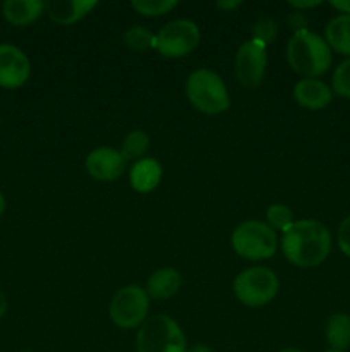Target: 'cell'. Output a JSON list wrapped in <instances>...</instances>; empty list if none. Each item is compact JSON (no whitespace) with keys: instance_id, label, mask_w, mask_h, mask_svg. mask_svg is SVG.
I'll list each match as a JSON object with an SVG mask.
<instances>
[{"instance_id":"21","label":"cell","mask_w":350,"mask_h":352,"mask_svg":"<svg viewBox=\"0 0 350 352\" xmlns=\"http://www.w3.org/2000/svg\"><path fill=\"white\" fill-rule=\"evenodd\" d=\"M124 43L132 52H146L154 48V34L144 26H132L124 33Z\"/></svg>"},{"instance_id":"26","label":"cell","mask_w":350,"mask_h":352,"mask_svg":"<svg viewBox=\"0 0 350 352\" xmlns=\"http://www.w3.org/2000/svg\"><path fill=\"white\" fill-rule=\"evenodd\" d=\"M307 24H309V19L305 17L304 12H299V10H295V12H292L290 16H288V26H290V30L294 31V33L305 31L307 30Z\"/></svg>"},{"instance_id":"10","label":"cell","mask_w":350,"mask_h":352,"mask_svg":"<svg viewBox=\"0 0 350 352\" xmlns=\"http://www.w3.org/2000/svg\"><path fill=\"white\" fill-rule=\"evenodd\" d=\"M89 177L98 182H113L126 172L127 160L120 150L110 146H100L89 151L84 162Z\"/></svg>"},{"instance_id":"16","label":"cell","mask_w":350,"mask_h":352,"mask_svg":"<svg viewBox=\"0 0 350 352\" xmlns=\"http://www.w3.org/2000/svg\"><path fill=\"white\" fill-rule=\"evenodd\" d=\"M182 278L178 270L175 268H160L154 272L146 284V292L150 298L163 301V299H170L175 296L180 289Z\"/></svg>"},{"instance_id":"1","label":"cell","mask_w":350,"mask_h":352,"mask_svg":"<svg viewBox=\"0 0 350 352\" xmlns=\"http://www.w3.org/2000/svg\"><path fill=\"white\" fill-rule=\"evenodd\" d=\"M329 251L331 234L319 220H295L281 236V253L294 267H319L326 261Z\"/></svg>"},{"instance_id":"22","label":"cell","mask_w":350,"mask_h":352,"mask_svg":"<svg viewBox=\"0 0 350 352\" xmlns=\"http://www.w3.org/2000/svg\"><path fill=\"white\" fill-rule=\"evenodd\" d=\"M130 7L137 14L146 17H156L168 14L177 7V0H132Z\"/></svg>"},{"instance_id":"24","label":"cell","mask_w":350,"mask_h":352,"mask_svg":"<svg viewBox=\"0 0 350 352\" xmlns=\"http://www.w3.org/2000/svg\"><path fill=\"white\" fill-rule=\"evenodd\" d=\"M278 34V24L275 19H270V17H261L254 23L253 26V40L261 41L268 47V43L277 38Z\"/></svg>"},{"instance_id":"20","label":"cell","mask_w":350,"mask_h":352,"mask_svg":"<svg viewBox=\"0 0 350 352\" xmlns=\"http://www.w3.org/2000/svg\"><path fill=\"white\" fill-rule=\"evenodd\" d=\"M294 212L283 203H273L266 210V223L277 232L280 230L281 234L294 223Z\"/></svg>"},{"instance_id":"12","label":"cell","mask_w":350,"mask_h":352,"mask_svg":"<svg viewBox=\"0 0 350 352\" xmlns=\"http://www.w3.org/2000/svg\"><path fill=\"white\" fill-rule=\"evenodd\" d=\"M295 103L307 110H323L333 100V91L321 79H301L292 91Z\"/></svg>"},{"instance_id":"8","label":"cell","mask_w":350,"mask_h":352,"mask_svg":"<svg viewBox=\"0 0 350 352\" xmlns=\"http://www.w3.org/2000/svg\"><path fill=\"white\" fill-rule=\"evenodd\" d=\"M201 31L194 21L175 19L154 34V48L167 58H180L198 48Z\"/></svg>"},{"instance_id":"11","label":"cell","mask_w":350,"mask_h":352,"mask_svg":"<svg viewBox=\"0 0 350 352\" xmlns=\"http://www.w3.org/2000/svg\"><path fill=\"white\" fill-rule=\"evenodd\" d=\"M31 74V62L21 48L0 45V88L17 89L26 85Z\"/></svg>"},{"instance_id":"19","label":"cell","mask_w":350,"mask_h":352,"mask_svg":"<svg viewBox=\"0 0 350 352\" xmlns=\"http://www.w3.org/2000/svg\"><path fill=\"white\" fill-rule=\"evenodd\" d=\"M148 148H150V136H148L144 131H130V133L124 138L120 153L124 155L126 160L137 162V160H143Z\"/></svg>"},{"instance_id":"4","label":"cell","mask_w":350,"mask_h":352,"mask_svg":"<svg viewBox=\"0 0 350 352\" xmlns=\"http://www.w3.org/2000/svg\"><path fill=\"white\" fill-rule=\"evenodd\" d=\"M136 347L137 352H185L187 340L174 318L154 315L137 330Z\"/></svg>"},{"instance_id":"28","label":"cell","mask_w":350,"mask_h":352,"mask_svg":"<svg viewBox=\"0 0 350 352\" xmlns=\"http://www.w3.org/2000/svg\"><path fill=\"white\" fill-rule=\"evenodd\" d=\"M329 6H331L333 9L340 10L342 14H345V16H350V0H331Z\"/></svg>"},{"instance_id":"25","label":"cell","mask_w":350,"mask_h":352,"mask_svg":"<svg viewBox=\"0 0 350 352\" xmlns=\"http://www.w3.org/2000/svg\"><path fill=\"white\" fill-rule=\"evenodd\" d=\"M336 241H338L340 251H342L347 258H350V215L340 223Z\"/></svg>"},{"instance_id":"3","label":"cell","mask_w":350,"mask_h":352,"mask_svg":"<svg viewBox=\"0 0 350 352\" xmlns=\"http://www.w3.org/2000/svg\"><path fill=\"white\" fill-rule=\"evenodd\" d=\"M185 95L198 112L218 116L229 110L230 95L226 85L211 69H196L185 81Z\"/></svg>"},{"instance_id":"6","label":"cell","mask_w":350,"mask_h":352,"mask_svg":"<svg viewBox=\"0 0 350 352\" xmlns=\"http://www.w3.org/2000/svg\"><path fill=\"white\" fill-rule=\"evenodd\" d=\"M280 289L277 274L266 267H253L240 272L233 280L235 298L247 308H261L275 299Z\"/></svg>"},{"instance_id":"33","label":"cell","mask_w":350,"mask_h":352,"mask_svg":"<svg viewBox=\"0 0 350 352\" xmlns=\"http://www.w3.org/2000/svg\"><path fill=\"white\" fill-rule=\"evenodd\" d=\"M278 352H304V351H301V349H295V347H288V349L278 351Z\"/></svg>"},{"instance_id":"15","label":"cell","mask_w":350,"mask_h":352,"mask_svg":"<svg viewBox=\"0 0 350 352\" xmlns=\"http://www.w3.org/2000/svg\"><path fill=\"white\" fill-rule=\"evenodd\" d=\"M45 12V2L41 0H7L2 6V14L7 23L14 26L33 24Z\"/></svg>"},{"instance_id":"13","label":"cell","mask_w":350,"mask_h":352,"mask_svg":"<svg viewBox=\"0 0 350 352\" xmlns=\"http://www.w3.org/2000/svg\"><path fill=\"white\" fill-rule=\"evenodd\" d=\"M161 164L156 158L144 157L143 160L134 162L129 170V184L134 191L146 195V192L154 191L161 181Z\"/></svg>"},{"instance_id":"17","label":"cell","mask_w":350,"mask_h":352,"mask_svg":"<svg viewBox=\"0 0 350 352\" xmlns=\"http://www.w3.org/2000/svg\"><path fill=\"white\" fill-rule=\"evenodd\" d=\"M325 40L331 50L350 58V16L340 14L333 17L325 30Z\"/></svg>"},{"instance_id":"14","label":"cell","mask_w":350,"mask_h":352,"mask_svg":"<svg viewBox=\"0 0 350 352\" xmlns=\"http://www.w3.org/2000/svg\"><path fill=\"white\" fill-rule=\"evenodd\" d=\"M98 6L96 0H69V2H47L45 10L58 26H69L88 16Z\"/></svg>"},{"instance_id":"30","label":"cell","mask_w":350,"mask_h":352,"mask_svg":"<svg viewBox=\"0 0 350 352\" xmlns=\"http://www.w3.org/2000/svg\"><path fill=\"white\" fill-rule=\"evenodd\" d=\"M5 311H7V298H5V294L0 291V320L3 318Z\"/></svg>"},{"instance_id":"31","label":"cell","mask_w":350,"mask_h":352,"mask_svg":"<svg viewBox=\"0 0 350 352\" xmlns=\"http://www.w3.org/2000/svg\"><path fill=\"white\" fill-rule=\"evenodd\" d=\"M185 352H211V349H209L208 346H202V344H198V346L189 347V349L185 351Z\"/></svg>"},{"instance_id":"32","label":"cell","mask_w":350,"mask_h":352,"mask_svg":"<svg viewBox=\"0 0 350 352\" xmlns=\"http://www.w3.org/2000/svg\"><path fill=\"white\" fill-rule=\"evenodd\" d=\"M3 212H5V198H3V195L0 192V217L3 215Z\"/></svg>"},{"instance_id":"18","label":"cell","mask_w":350,"mask_h":352,"mask_svg":"<svg viewBox=\"0 0 350 352\" xmlns=\"http://www.w3.org/2000/svg\"><path fill=\"white\" fill-rule=\"evenodd\" d=\"M326 340L333 351L345 352L350 347V316L333 313L326 323Z\"/></svg>"},{"instance_id":"5","label":"cell","mask_w":350,"mask_h":352,"mask_svg":"<svg viewBox=\"0 0 350 352\" xmlns=\"http://www.w3.org/2000/svg\"><path fill=\"white\" fill-rule=\"evenodd\" d=\"M233 251L249 261L268 260L277 253L278 241L275 230L261 220H246L239 223L230 237Z\"/></svg>"},{"instance_id":"7","label":"cell","mask_w":350,"mask_h":352,"mask_svg":"<svg viewBox=\"0 0 350 352\" xmlns=\"http://www.w3.org/2000/svg\"><path fill=\"white\" fill-rule=\"evenodd\" d=\"M150 311V296L139 285H126L113 294L110 301V318L122 330H132L143 325Z\"/></svg>"},{"instance_id":"34","label":"cell","mask_w":350,"mask_h":352,"mask_svg":"<svg viewBox=\"0 0 350 352\" xmlns=\"http://www.w3.org/2000/svg\"><path fill=\"white\" fill-rule=\"evenodd\" d=\"M326 352H342V351H333V349H329V351H326Z\"/></svg>"},{"instance_id":"2","label":"cell","mask_w":350,"mask_h":352,"mask_svg":"<svg viewBox=\"0 0 350 352\" xmlns=\"http://www.w3.org/2000/svg\"><path fill=\"white\" fill-rule=\"evenodd\" d=\"M331 48L312 31H299L287 43V62L302 79H318L331 65Z\"/></svg>"},{"instance_id":"9","label":"cell","mask_w":350,"mask_h":352,"mask_svg":"<svg viewBox=\"0 0 350 352\" xmlns=\"http://www.w3.org/2000/svg\"><path fill=\"white\" fill-rule=\"evenodd\" d=\"M266 45L253 38L249 41H244L235 55L237 81L247 89L257 88L266 74Z\"/></svg>"},{"instance_id":"23","label":"cell","mask_w":350,"mask_h":352,"mask_svg":"<svg viewBox=\"0 0 350 352\" xmlns=\"http://www.w3.org/2000/svg\"><path fill=\"white\" fill-rule=\"evenodd\" d=\"M331 91L340 98L350 100V58H345L333 72Z\"/></svg>"},{"instance_id":"27","label":"cell","mask_w":350,"mask_h":352,"mask_svg":"<svg viewBox=\"0 0 350 352\" xmlns=\"http://www.w3.org/2000/svg\"><path fill=\"white\" fill-rule=\"evenodd\" d=\"M288 6L294 7V9H297L299 12H302L304 9H314V7L321 6V0H305V2H301V0H292V2H288Z\"/></svg>"},{"instance_id":"29","label":"cell","mask_w":350,"mask_h":352,"mask_svg":"<svg viewBox=\"0 0 350 352\" xmlns=\"http://www.w3.org/2000/svg\"><path fill=\"white\" fill-rule=\"evenodd\" d=\"M240 6L239 0H230V2H216V7L223 10H233Z\"/></svg>"}]
</instances>
